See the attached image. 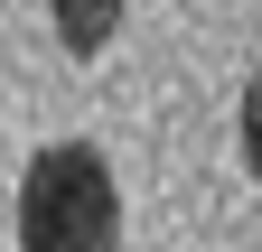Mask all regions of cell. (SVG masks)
<instances>
[{"instance_id": "cell-2", "label": "cell", "mask_w": 262, "mask_h": 252, "mask_svg": "<svg viewBox=\"0 0 262 252\" xmlns=\"http://www.w3.org/2000/svg\"><path fill=\"white\" fill-rule=\"evenodd\" d=\"M122 10H131V0H47V19H56L66 56H103V47L122 38Z\"/></svg>"}, {"instance_id": "cell-3", "label": "cell", "mask_w": 262, "mask_h": 252, "mask_svg": "<svg viewBox=\"0 0 262 252\" xmlns=\"http://www.w3.org/2000/svg\"><path fill=\"white\" fill-rule=\"evenodd\" d=\"M234 140H244V168H253V187H262V66H253V84H244V112H234Z\"/></svg>"}, {"instance_id": "cell-1", "label": "cell", "mask_w": 262, "mask_h": 252, "mask_svg": "<svg viewBox=\"0 0 262 252\" xmlns=\"http://www.w3.org/2000/svg\"><path fill=\"white\" fill-rule=\"evenodd\" d=\"M19 252H122V187L94 140H47L19 178Z\"/></svg>"}]
</instances>
